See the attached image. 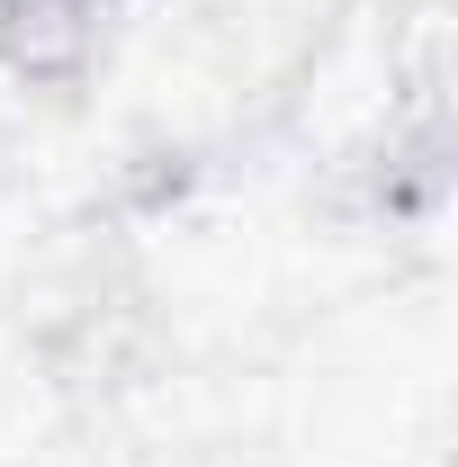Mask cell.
<instances>
[{"label": "cell", "instance_id": "1", "mask_svg": "<svg viewBox=\"0 0 458 467\" xmlns=\"http://www.w3.org/2000/svg\"><path fill=\"white\" fill-rule=\"evenodd\" d=\"M117 0H0V72L27 90H72L109 46Z\"/></svg>", "mask_w": 458, "mask_h": 467}]
</instances>
